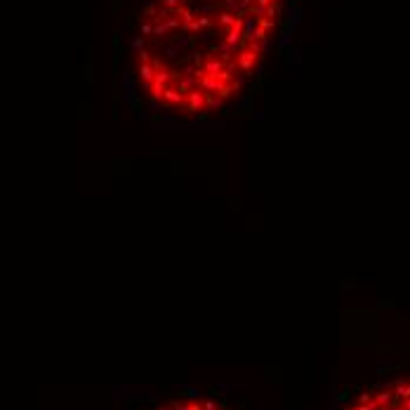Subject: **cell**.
Masks as SVG:
<instances>
[{
	"label": "cell",
	"instance_id": "cell-1",
	"mask_svg": "<svg viewBox=\"0 0 410 410\" xmlns=\"http://www.w3.org/2000/svg\"><path fill=\"white\" fill-rule=\"evenodd\" d=\"M297 0H137L123 95L153 125H212L248 102L286 52Z\"/></svg>",
	"mask_w": 410,
	"mask_h": 410
},
{
	"label": "cell",
	"instance_id": "cell-2",
	"mask_svg": "<svg viewBox=\"0 0 410 410\" xmlns=\"http://www.w3.org/2000/svg\"><path fill=\"white\" fill-rule=\"evenodd\" d=\"M342 399L339 410H410V370L394 373V377L384 375L377 384L363 387L354 401Z\"/></svg>",
	"mask_w": 410,
	"mask_h": 410
}]
</instances>
